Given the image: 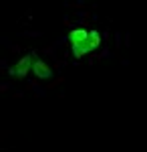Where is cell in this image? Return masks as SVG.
Segmentation results:
<instances>
[{
    "label": "cell",
    "instance_id": "obj_1",
    "mask_svg": "<svg viewBox=\"0 0 147 152\" xmlns=\"http://www.w3.org/2000/svg\"><path fill=\"white\" fill-rule=\"evenodd\" d=\"M68 41L73 47V55L75 57H83L91 51L101 45V37L97 31H85V28H75L68 33Z\"/></svg>",
    "mask_w": 147,
    "mask_h": 152
},
{
    "label": "cell",
    "instance_id": "obj_2",
    "mask_svg": "<svg viewBox=\"0 0 147 152\" xmlns=\"http://www.w3.org/2000/svg\"><path fill=\"white\" fill-rule=\"evenodd\" d=\"M32 57H34L32 53L24 55L20 61H16V63L12 65L8 73H10L12 77H24V75H28V73H30V69H32V63H34V59H32Z\"/></svg>",
    "mask_w": 147,
    "mask_h": 152
},
{
    "label": "cell",
    "instance_id": "obj_3",
    "mask_svg": "<svg viewBox=\"0 0 147 152\" xmlns=\"http://www.w3.org/2000/svg\"><path fill=\"white\" fill-rule=\"evenodd\" d=\"M32 73L38 77V79H48L50 75H53V71H50V67L46 65L43 59H36L32 63Z\"/></svg>",
    "mask_w": 147,
    "mask_h": 152
}]
</instances>
